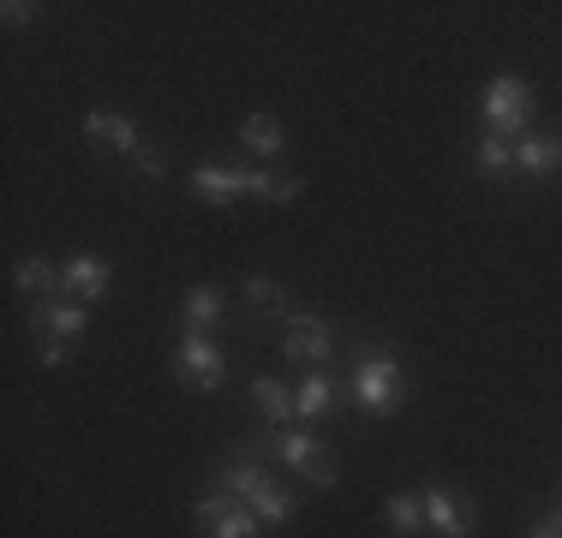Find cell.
Segmentation results:
<instances>
[{"label": "cell", "instance_id": "cell-12", "mask_svg": "<svg viewBox=\"0 0 562 538\" xmlns=\"http://www.w3.org/2000/svg\"><path fill=\"white\" fill-rule=\"evenodd\" d=\"M341 395H347V389L336 383V377H329V371H305V383L300 389H293V413H300V419H336V413H341Z\"/></svg>", "mask_w": 562, "mask_h": 538}, {"label": "cell", "instance_id": "cell-9", "mask_svg": "<svg viewBox=\"0 0 562 538\" xmlns=\"http://www.w3.org/2000/svg\"><path fill=\"white\" fill-rule=\"evenodd\" d=\"M173 371H180V383H192L198 395H210V389H222V377H227V354L210 341V335L186 329L180 347H173Z\"/></svg>", "mask_w": 562, "mask_h": 538}, {"label": "cell", "instance_id": "cell-20", "mask_svg": "<svg viewBox=\"0 0 562 538\" xmlns=\"http://www.w3.org/2000/svg\"><path fill=\"white\" fill-rule=\"evenodd\" d=\"M467 156H473V168H479V173H491V180L515 173V144L497 138V132H479V138L467 144Z\"/></svg>", "mask_w": 562, "mask_h": 538}, {"label": "cell", "instance_id": "cell-14", "mask_svg": "<svg viewBox=\"0 0 562 538\" xmlns=\"http://www.w3.org/2000/svg\"><path fill=\"white\" fill-rule=\"evenodd\" d=\"M109 264L97 258V251H78L72 264H66V300H78V305H90V300H102L109 293Z\"/></svg>", "mask_w": 562, "mask_h": 538}, {"label": "cell", "instance_id": "cell-13", "mask_svg": "<svg viewBox=\"0 0 562 538\" xmlns=\"http://www.w3.org/2000/svg\"><path fill=\"white\" fill-rule=\"evenodd\" d=\"M515 173L520 180H551V173H562V138H539V132L515 138Z\"/></svg>", "mask_w": 562, "mask_h": 538}, {"label": "cell", "instance_id": "cell-6", "mask_svg": "<svg viewBox=\"0 0 562 538\" xmlns=\"http://www.w3.org/2000/svg\"><path fill=\"white\" fill-rule=\"evenodd\" d=\"M347 395H353V407L366 413V419H390L401 407V366L390 354H366L353 371V383H347Z\"/></svg>", "mask_w": 562, "mask_h": 538}, {"label": "cell", "instance_id": "cell-24", "mask_svg": "<svg viewBox=\"0 0 562 538\" xmlns=\"http://www.w3.org/2000/svg\"><path fill=\"white\" fill-rule=\"evenodd\" d=\"M551 520H557V527H562V496H557V508H551Z\"/></svg>", "mask_w": 562, "mask_h": 538}, {"label": "cell", "instance_id": "cell-5", "mask_svg": "<svg viewBox=\"0 0 562 538\" xmlns=\"http://www.w3.org/2000/svg\"><path fill=\"white\" fill-rule=\"evenodd\" d=\"M85 138H102V144H114V150H120V156L132 161V168L144 173V180H162V173H168L162 150H150V144H144V132L132 126L126 114H114V108H90V114H85Z\"/></svg>", "mask_w": 562, "mask_h": 538}, {"label": "cell", "instance_id": "cell-10", "mask_svg": "<svg viewBox=\"0 0 562 538\" xmlns=\"http://www.w3.org/2000/svg\"><path fill=\"white\" fill-rule=\"evenodd\" d=\"M329 354H336V329H329L324 317H288V329H281V359L324 371Z\"/></svg>", "mask_w": 562, "mask_h": 538}, {"label": "cell", "instance_id": "cell-1", "mask_svg": "<svg viewBox=\"0 0 562 538\" xmlns=\"http://www.w3.org/2000/svg\"><path fill=\"white\" fill-rule=\"evenodd\" d=\"M263 455H276V449H270V437H239V442H234V455H227V461L216 467L210 491H234L239 503H246L251 515L263 520V527H288L300 503H293V491L270 473V467H263Z\"/></svg>", "mask_w": 562, "mask_h": 538}, {"label": "cell", "instance_id": "cell-2", "mask_svg": "<svg viewBox=\"0 0 562 538\" xmlns=\"http://www.w3.org/2000/svg\"><path fill=\"white\" fill-rule=\"evenodd\" d=\"M192 192L210 204H234V198H270V204H293L300 180L293 173H270V168H198Z\"/></svg>", "mask_w": 562, "mask_h": 538}, {"label": "cell", "instance_id": "cell-7", "mask_svg": "<svg viewBox=\"0 0 562 538\" xmlns=\"http://www.w3.org/2000/svg\"><path fill=\"white\" fill-rule=\"evenodd\" d=\"M270 449H276V461H288L293 473H300L305 484H317V491H336L341 484L336 455H329L312 430H270Z\"/></svg>", "mask_w": 562, "mask_h": 538}, {"label": "cell", "instance_id": "cell-15", "mask_svg": "<svg viewBox=\"0 0 562 538\" xmlns=\"http://www.w3.org/2000/svg\"><path fill=\"white\" fill-rule=\"evenodd\" d=\"M12 281H19L24 300H66V269H55L48 258H24L19 269H12Z\"/></svg>", "mask_w": 562, "mask_h": 538}, {"label": "cell", "instance_id": "cell-3", "mask_svg": "<svg viewBox=\"0 0 562 538\" xmlns=\"http://www.w3.org/2000/svg\"><path fill=\"white\" fill-rule=\"evenodd\" d=\"M85 329H90V305H78V300H36L31 305V341H36L43 366H60L66 347Z\"/></svg>", "mask_w": 562, "mask_h": 538}, {"label": "cell", "instance_id": "cell-22", "mask_svg": "<svg viewBox=\"0 0 562 538\" xmlns=\"http://www.w3.org/2000/svg\"><path fill=\"white\" fill-rule=\"evenodd\" d=\"M7 24H31V19H43V7H31V0H7Z\"/></svg>", "mask_w": 562, "mask_h": 538}, {"label": "cell", "instance_id": "cell-4", "mask_svg": "<svg viewBox=\"0 0 562 538\" xmlns=\"http://www.w3.org/2000/svg\"><path fill=\"white\" fill-rule=\"evenodd\" d=\"M532 126V85L527 78H497V85L479 97V132H497V138H527Z\"/></svg>", "mask_w": 562, "mask_h": 538}, {"label": "cell", "instance_id": "cell-21", "mask_svg": "<svg viewBox=\"0 0 562 538\" xmlns=\"http://www.w3.org/2000/svg\"><path fill=\"white\" fill-rule=\"evenodd\" d=\"M425 527V496L419 491H395L390 496V533L395 538H419Z\"/></svg>", "mask_w": 562, "mask_h": 538}, {"label": "cell", "instance_id": "cell-8", "mask_svg": "<svg viewBox=\"0 0 562 538\" xmlns=\"http://www.w3.org/2000/svg\"><path fill=\"white\" fill-rule=\"evenodd\" d=\"M192 520H198V533H204V538H258V533H263V520L251 515V508L239 503L234 491H210V496H198Z\"/></svg>", "mask_w": 562, "mask_h": 538}, {"label": "cell", "instance_id": "cell-18", "mask_svg": "<svg viewBox=\"0 0 562 538\" xmlns=\"http://www.w3.org/2000/svg\"><path fill=\"white\" fill-rule=\"evenodd\" d=\"M239 144H246L251 156H288V126H281L276 114H246V126H239Z\"/></svg>", "mask_w": 562, "mask_h": 538}, {"label": "cell", "instance_id": "cell-11", "mask_svg": "<svg viewBox=\"0 0 562 538\" xmlns=\"http://www.w3.org/2000/svg\"><path fill=\"white\" fill-rule=\"evenodd\" d=\"M425 527H431L437 538H473V508L454 503L449 484H425Z\"/></svg>", "mask_w": 562, "mask_h": 538}, {"label": "cell", "instance_id": "cell-17", "mask_svg": "<svg viewBox=\"0 0 562 538\" xmlns=\"http://www.w3.org/2000/svg\"><path fill=\"white\" fill-rule=\"evenodd\" d=\"M251 407L263 413V419H270V430H281L288 419H300V413H293V389L281 383V377H251Z\"/></svg>", "mask_w": 562, "mask_h": 538}, {"label": "cell", "instance_id": "cell-23", "mask_svg": "<svg viewBox=\"0 0 562 538\" xmlns=\"http://www.w3.org/2000/svg\"><path fill=\"white\" fill-rule=\"evenodd\" d=\"M527 538H562V527H557V520H539V527H532Z\"/></svg>", "mask_w": 562, "mask_h": 538}, {"label": "cell", "instance_id": "cell-19", "mask_svg": "<svg viewBox=\"0 0 562 538\" xmlns=\"http://www.w3.org/2000/svg\"><path fill=\"white\" fill-rule=\"evenodd\" d=\"M239 300H246L251 317H288V288L276 276H246L239 281Z\"/></svg>", "mask_w": 562, "mask_h": 538}, {"label": "cell", "instance_id": "cell-16", "mask_svg": "<svg viewBox=\"0 0 562 538\" xmlns=\"http://www.w3.org/2000/svg\"><path fill=\"white\" fill-rule=\"evenodd\" d=\"M227 312V293L222 288H210V281H198V288H186V300H180V323L192 335H210V323H222Z\"/></svg>", "mask_w": 562, "mask_h": 538}]
</instances>
